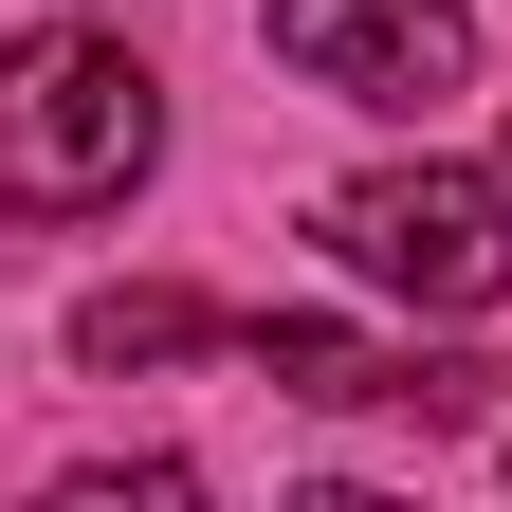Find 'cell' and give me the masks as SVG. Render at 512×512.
<instances>
[{
  "instance_id": "1",
  "label": "cell",
  "mask_w": 512,
  "mask_h": 512,
  "mask_svg": "<svg viewBox=\"0 0 512 512\" xmlns=\"http://www.w3.org/2000/svg\"><path fill=\"white\" fill-rule=\"evenodd\" d=\"M165 165V74L92 19H37L0 55V220H110Z\"/></svg>"
},
{
  "instance_id": "2",
  "label": "cell",
  "mask_w": 512,
  "mask_h": 512,
  "mask_svg": "<svg viewBox=\"0 0 512 512\" xmlns=\"http://www.w3.org/2000/svg\"><path fill=\"white\" fill-rule=\"evenodd\" d=\"M311 238L403 311H512V183H476V165H366L311 202Z\"/></svg>"
},
{
  "instance_id": "3",
  "label": "cell",
  "mask_w": 512,
  "mask_h": 512,
  "mask_svg": "<svg viewBox=\"0 0 512 512\" xmlns=\"http://www.w3.org/2000/svg\"><path fill=\"white\" fill-rule=\"evenodd\" d=\"M256 37H275L311 92H348V110L476 92V19H458V0H256Z\"/></svg>"
},
{
  "instance_id": "4",
  "label": "cell",
  "mask_w": 512,
  "mask_h": 512,
  "mask_svg": "<svg viewBox=\"0 0 512 512\" xmlns=\"http://www.w3.org/2000/svg\"><path fill=\"white\" fill-rule=\"evenodd\" d=\"M256 311H220V293H92L74 311V366H183V348H238Z\"/></svg>"
},
{
  "instance_id": "5",
  "label": "cell",
  "mask_w": 512,
  "mask_h": 512,
  "mask_svg": "<svg viewBox=\"0 0 512 512\" xmlns=\"http://www.w3.org/2000/svg\"><path fill=\"white\" fill-rule=\"evenodd\" d=\"M37 512H202V476H183V458H92V476H55Z\"/></svg>"
},
{
  "instance_id": "6",
  "label": "cell",
  "mask_w": 512,
  "mask_h": 512,
  "mask_svg": "<svg viewBox=\"0 0 512 512\" xmlns=\"http://www.w3.org/2000/svg\"><path fill=\"white\" fill-rule=\"evenodd\" d=\"M293 512H403V494H366V476H330V494H293Z\"/></svg>"
},
{
  "instance_id": "7",
  "label": "cell",
  "mask_w": 512,
  "mask_h": 512,
  "mask_svg": "<svg viewBox=\"0 0 512 512\" xmlns=\"http://www.w3.org/2000/svg\"><path fill=\"white\" fill-rule=\"evenodd\" d=\"M494 183H512V165H494Z\"/></svg>"
}]
</instances>
